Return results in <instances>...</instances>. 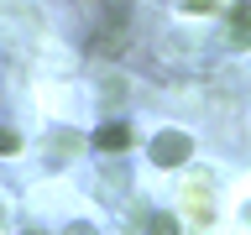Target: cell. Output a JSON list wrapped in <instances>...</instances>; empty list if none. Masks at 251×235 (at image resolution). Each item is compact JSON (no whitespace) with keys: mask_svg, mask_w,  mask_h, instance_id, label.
<instances>
[{"mask_svg":"<svg viewBox=\"0 0 251 235\" xmlns=\"http://www.w3.org/2000/svg\"><path fill=\"white\" fill-rule=\"evenodd\" d=\"M89 141L100 146V152H126V146H131V125H126V120H105Z\"/></svg>","mask_w":251,"mask_h":235,"instance_id":"cell-2","label":"cell"},{"mask_svg":"<svg viewBox=\"0 0 251 235\" xmlns=\"http://www.w3.org/2000/svg\"><path fill=\"white\" fill-rule=\"evenodd\" d=\"M52 141H58V152H63V157H68V152H78V146H84V136H78V131H58V136H52Z\"/></svg>","mask_w":251,"mask_h":235,"instance_id":"cell-5","label":"cell"},{"mask_svg":"<svg viewBox=\"0 0 251 235\" xmlns=\"http://www.w3.org/2000/svg\"><path fill=\"white\" fill-rule=\"evenodd\" d=\"M188 157H194V141H188L183 131H157V141H152V162L157 167H183Z\"/></svg>","mask_w":251,"mask_h":235,"instance_id":"cell-1","label":"cell"},{"mask_svg":"<svg viewBox=\"0 0 251 235\" xmlns=\"http://www.w3.org/2000/svg\"><path fill=\"white\" fill-rule=\"evenodd\" d=\"M21 152V136H16L11 125H0V157H16Z\"/></svg>","mask_w":251,"mask_h":235,"instance_id":"cell-3","label":"cell"},{"mask_svg":"<svg viewBox=\"0 0 251 235\" xmlns=\"http://www.w3.org/2000/svg\"><path fill=\"white\" fill-rule=\"evenodd\" d=\"M147 230H157V235H173V230H178V219H173V214H152V225H147Z\"/></svg>","mask_w":251,"mask_h":235,"instance_id":"cell-6","label":"cell"},{"mask_svg":"<svg viewBox=\"0 0 251 235\" xmlns=\"http://www.w3.org/2000/svg\"><path fill=\"white\" fill-rule=\"evenodd\" d=\"M188 11H220V0H183Z\"/></svg>","mask_w":251,"mask_h":235,"instance_id":"cell-7","label":"cell"},{"mask_svg":"<svg viewBox=\"0 0 251 235\" xmlns=\"http://www.w3.org/2000/svg\"><path fill=\"white\" fill-rule=\"evenodd\" d=\"M230 26H235V31L251 26V5H246V0H235V5H230Z\"/></svg>","mask_w":251,"mask_h":235,"instance_id":"cell-4","label":"cell"}]
</instances>
